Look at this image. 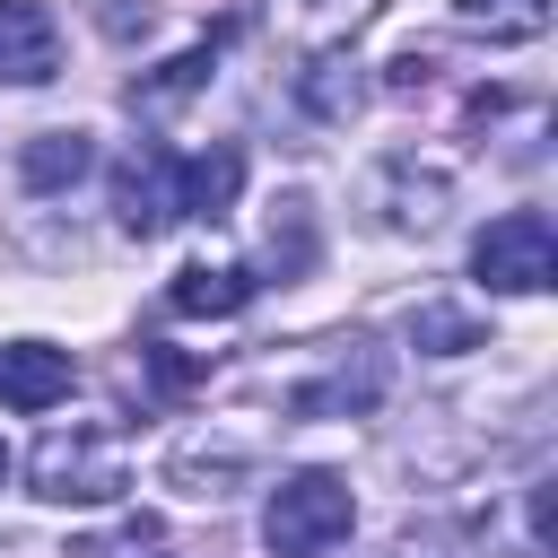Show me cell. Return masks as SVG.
Returning a JSON list of instances; mask_svg holds the SVG:
<instances>
[{
    "label": "cell",
    "mask_w": 558,
    "mask_h": 558,
    "mask_svg": "<svg viewBox=\"0 0 558 558\" xmlns=\"http://www.w3.org/2000/svg\"><path fill=\"white\" fill-rule=\"evenodd\" d=\"M26 480H35L44 506H113V497L131 488L122 436H113V427H52V436L35 445V462H26Z\"/></svg>",
    "instance_id": "6da1fadb"
},
{
    "label": "cell",
    "mask_w": 558,
    "mask_h": 558,
    "mask_svg": "<svg viewBox=\"0 0 558 558\" xmlns=\"http://www.w3.org/2000/svg\"><path fill=\"white\" fill-rule=\"evenodd\" d=\"M349 523H357V497H349L340 471H296V480H279L270 506H262L270 558H323L331 541H349Z\"/></svg>",
    "instance_id": "7a4b0ae2"
},
{
    "label": "cell",
    "mask_w": 558,
    "mask_h": 558,
    "mask_svg": "<svg viewBox=\"0 0 558 558\" xmlns=\"http://www.w3.org/2000/svg\"><path fill=\"white\" fill-rule=\"evenodd\" d=\"M471 270H480L497 296H541V288L558 279V227H549L541 209H506V218L480 227Z\"/></svg>",
    "instance_id": "3957f363"
},
{
    "label": "cell",
    "mask_w": 558,
    "mask_h": 558,
    "mask_svg": "<svg viewBox=\"0 0 558 558\" xmlns=\"http://www.w3.org/2000/svg\"><path fill=\"white\" fill-rule=\"evenodd\" d=\"M174 148H157V140H140L122 166H113V218H122V235H166L174 227Z\"/></svg>",
    "instance_id": "277c9868"
},
{
    "label": "cell",
    "mask_w": 558,
    "mask_h": 558,
    "mask_svg": "<svg viewBox=\"0 0 558 558\" xmlns=\"http://www.w3.org/2000/svg\"><path fill=\"white\" fill-rule=\"evenodd\" d=\"M61 70V17L44 0H0V87H44Z\"/></svg>",
    "instance_id": "5b68a950"
},
{
    "label": "cell",
    "mask_w": 558,
    "mask_h": 558,
    "mask_svg": "<svg viewBox=\"0 0 558 558\" xmlns=\"http://www.w3.org/2000/svg\"><path fill=\"white\" fill-rule=\"evenodd\" d=\"M70 384H78V366H70V349H52V340H9L0 349V401L9 410H52V401H70Z\"/></svg>",
    "instance_id": "8992f818"
},
{
    "label": "cell",
    "mask_w": 558,
    "mask_h": 558,
    "mask_svg": "<svg viewBox=\"0 0 558 558\" xmlns=\"http://www.w3.org/2000/svg\"><path fill=\"white\" fill-rule=\"evenodd\" d=\"M235 192H244V148H235V140H218V148H201V157L174 166V218L218 227V218L235 209Z\"/></svg>",
    "instance_id": "52a82bcc"
},
{
    "label": "cell",
    "mask_w": 558,
    "mask_h": 558,
    "mask_svg": "<svg viewBox=\"0 0 558 558\" xmlns=\"http://www.w3.org/2000/svg\"><path fill=\"white\" fill-rule=\"evenodd\" d=\"M253 270L244 262H183L174 279H166V314H209V323H227V314H244L253 305Z\"/></svg>",
    "instance_id": "ba28073f"
},
{
    "label": "cell",
    "mask_w": 558,
    "mask_h": 558,
    "mask_svg": "<svg viewBox=\"0 0 558 558\" xmlns=\"http://www.w3.org/2000/svg\"><path fill=\"white\" fill-rule=\"evenodd\" d=\"M384 401V357L357 340V357H340L331 375H314V384H296L288 392V410L296 418H340V410H375Z\"/></svg>",
    "instance_id": "9c48e42d"
},
{
    "label": "cell",
    "mask_w": 558,
    "mask_h": 558,
    "mask_svg": "<svg viewBox=\"0 0 558 558\" xmlns=\"http://www.w3.org/2000/svg\"><path fill=\"white\" fill-rule=\"evenodd\" d=\"M296 105H305L314 122H349V113L366 105V87H357V61H349V44H340V52H305V70H296Z\"/></svg>",
    "instance_id": "30bf717a"
},
{
    "label": "cell",
    "mask_w": 558,
    "mask_h": 558,
    "mask_svg": "<svg viewBox=\"0 0 558 558\" xmlns=\"http://www.w3.org/2000/svg\"><path fill=\"white\" fill-rule=\"evenodd\" d=\"M87 166H96V140H87V131H35V140L17 148L26 192H70Z\"/></svg>",
    "instance_id": "8fae6325"
},
{
    "label": "cell",
    "mask_w": 558,
    "mask_h": 558,
    "mask_svg": "<svg viewBox=\"0 0 558 558\" xmlns=\"http://www.w3.org/2000/svg\"><path fill=\"white\" fill-rule=\"evenodd\" d=\"M453 17L488 44H541L549 35V0H453Z\"/></svg>",
    "instance_id": "7c38bea8"
},
{
    "label": "cell",
    "mask_w": 558,
    "mask_h": 558,
    "mask_svg": "<svg viewBox=\"0 0 558 558\" xmlns=\"http://www.w3.org/2000/svg\"><path fill=\"white\" fill-rule=\"evenodd\" d=\"M209 70H218V61H209V44H192V52H174L157 78H140V87H131V105H140V113H174L183 96H201V87H209Z\"/></svg>",
    "instance_id": "4fadbf2b"
},
{
    "label": "cell",
    "mask_w": 558,
    "mask_h": 558,
    "mask_svg": "<svg viewBox=\"0 0 558 558\" xmlns=\"http://www.w3.org/2000/svg\"><path fill=\"white\" fill-rule=\"evenodd\" d=\"M305 262H314V209L288 192V201H279V218H270V270H279V279H296Z\"/></svg>",
    "instance_id": "5bb4252c"
},
{
    "label": "cell",
    "mask_w": 558,
    "mask_h": 558,
    "mask_svg": "<svg viewBox=\"0 0 558 558\" xmlns=\"http://www.w3.org/2000/svg\"><path fill=\"white\" fill-rule=\"evenodd\" d=\"M410 340H418L427 357H462V349H480V323H471V314H453V305H418Z\"/></svg>",
    "instance_id": "9a60e30c"
},
{
    "label": "cell",
    "mask_w": 558,
    "mask_h": 558,
    "mask_svg": "<svg viewBox=\"0 0 558 558\" xmlns=\"http://www.w3.org/2000/svg\"><path fill=\"white\" fill-rule=\"evenodd\" d=\"M445 218V174H392V227H436Z\"/></svg>",
    "instance_id": "2e32d148"
},
{
    "label": "cell",
    "mask_w": 558,
    "mask_h": 558,
    "mask_svg": "<svg viewBox=\"0 0 558 558\" xmlns=\"http://www.w3.org/2000/svg\"><path fill=\"white\" fill-rule=\"evenodd\" d=\"M140 357H148V384H157V392H192V384H201V357H174L166 340H148Z\"/></svg>",
    "instance_id": "e0dca14e"
},
{
    "label": "cell",
    "mask_w": 558,
    "mask_h": 558,
    "mask_svg": "<svg viewBox=\"0 0 558 558\" xmlns=\"http://www.w3.org/2000/svg\"><path fill=\"white\" fill-rule=\"evenodd\" d=\"M148 17H157L148 0H96V26H105L113 44H131V35H148Z\"/></svg>",
    "instance_id": "ac0fdd59"
},
{
    "label": "cell",
    "mask_w": 558,
    "mask_h": 558,
    "mask_svg": "<svg viewBox=\"0 0 558 558\" xmlns=\"http://www.w3.org/2000/svg\"><path fill=\"white\" fill-rule=\"evenodd\" d=\"M427 78H436V52H418V44H410V52H392V70H384V87H392V96H418Z\"/></svg>",
    "instance_id": "d6986e66"
},
{
    "label": "cell",
    "mask_w": 558,
    "mask_h": 558,
    "mask_svg": "<svg viewBox=\"0 0 558 558\" xmlns=\"http://www.w3.org/2000/svg\"><path fill=\"white\" fill-rule=\"evenodd\" d=\"M558 480H532V549H549V532H558V497H549Z\"/></svg>",
    "instance_id": "ffe728a7"
},
{
    "label": "cell",
    "mask_w": 558,
    "mask_h": 558,
    "mask_svg": "<svg viewBox=\"0 0 558 558\" xmlns=\"http://www.w3.org/2000/svg\"><path fill=\"white\" fill-rule=\"evenodd\" d=\"M0 488H9V445H0Z\"/></svg>",
    "instance_id": "44dd1931"
}]
</instances>
